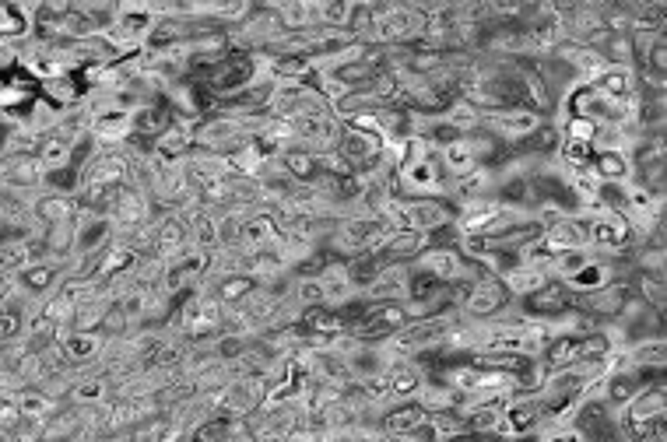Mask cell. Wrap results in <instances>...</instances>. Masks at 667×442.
Returning a JSON list of instances; mask_svg holds the SVG:
<instances>
[{"label": "cell", "mask_w": 667, "mask_h": 442, "mask_svg": "<svg viewBox=\"0 0 667 442\" xmlns=\"http://www.w3.org/2000/svg\"><path fill=\"white\" fill-rule=\"evenodd\" d=\"M404 327H408V313H404L401 302H366L348 327V334L359 344H383Z\"/></svg>", "instance_id": "obj_1"}, {"label": "cell", "mask_w": 667, "mask_h": 442, "mask_svg": "<svg viewBox=\"0 0 667 442\" xmlns=\"http://www.w3.org/2000/svg\"><path fill=\"white\" fill-rule=\"evenodd\" d=\"M545 123V116H538L534 109L517 106V109H495V113H481V130L492 137L499 148L513 151Z\"/></svg>", "instance_id": "obj_2"}, {"label": "cell", "mask_w": 667, "mask_h": 442, "mask_svg": "<svg viewBox=\"0 0 667 442\" xmlns=\"http://www.w3.org/2000/svg\"><path fill=\"white\" fill-rule=\"evenodd\" d=\"M246 141H253V137L246 134L243 123L232 120V116H222V113L204 116L194 130V148L215 151V155H232V151L243 148Z\"/></svg>", "instance_id": "obj_3"}, {"label": "cell", "mask_w": 667, "mask_h": 442, "mask_svg": "<svg viewBox=\"0 0 667 442\" xmlns=\"http://www.w3.org/2000/svg\"><path fill=\"white\" fill-rule=\"evenodd\" d=\"M397 183H401V197H443L446 200V176L439 169L436 155L422 158V162H408L397 169Z\"/></svg>", "instance_id": "obj_4"}, {"label": "cell", "mask_w": 667, "mask_h": 442, "mask_svg": "<svg viewBox=\"0 0 667 442\" xmlns=\"http://www.w3.org/2000/svg\"><path fill=\"white\" fill-rule=\"evenodd\" d=\"M411 267H415V271H425L429 278H436L439 285H457V281H464L474 274V264H467V260L460 257L457 246H429Z\"/></svg>", "instance_id": "obj_5"}, {"label": "cell", "mask_w": 667, "mask_h": 442, "mask_svg": "<svg viewBox=\"0 0 667 442\" xmlns=\"http://www.w3.org/2000/svg\"><path fill=\"white\" fill-rule=\"evenodd\" d=\"M113 243V221L78 207L74 214V257H95Z\"/></svg>", "instance_id": "obj_6"}, {"label": "cell", "mask_w": 667, "mask_h": 442, "mask_svg": "<svg viewBox=\"0 0 667 442\" xmlns=\"http://www.w3.org/2000/svg\"><path fill=\"white\" fill-rule=\"evenodd\" d=\"M338 155L352 165V172L366 176V172H373L376 165L383 162V141L380 137H373V134H362V130L341 127Z\"/></svg>", "instance_id": "obj_7"}, {"label": "cell", "mask_w": 667, "mask_h": 442, "mask_svg": "<svg viewBox=\"0 0 667 442\" xmlns=\"http://www.w3.org/2000/svg\"><path fill=\"white\" fill-rule=\"evenodd\" d=\"M64 274H67V264H57V260H32L29 267H22V271L15 274V281L22 285V292L29 295V299L43 302L57 292Z\"/></svg>", "instance_id": "obj_8"}, {"label": "cell", "mask_w": 667, "mask_h": 442, "mask_svg": "<svg viewBox=\"0 0 667 442\" xmlns=\"http://www.w3.org/2000/svg\"><path fill=\"white\" fill-rule=\"evenodd\" d=\"M625 299H629V285H625V281H611V285H604L601 292L573 295V306L580 309V313H587L590 320L611 323V320H618V309H622Z\"/></svg>", "instance_id": "obj_9"}, {"label": "cell", "mask_w": 667, "mask_h": 442, "mask_svg": "<svg viewBox=\"0 0 667 442\" xmlns=\"http://www.w3.org/2000/svg\"><path fill=\"white\" fill-rule=\"evenodd\" d=\"M0 183L11 186V190L22 193H43L46 186V172L39 165L36 155H22V158H0Z\"/></svg>", "instance_id": "obj_10"}, {"label": "cell", "mask_w": 667, "mask_h": 442, "mask_svg": "<svg viewBox=\"0 0 667 442\" xmlns=\"http://www.w3.org/2000/svg\"><path fill=\"white\" fill-rule=\"evenodd\" d=\"M411 264H383V271L359 292L362 302H404L408 299Z\"/></svg>", "instance_id": "obj_11"}, {"label": "cell", "mask_w": 667, "mask_h": 442, "mask_svg": "<svg viewBox=\"0 0 667 442\" xmlns=\"http://www.w3.org/2000/svg\"><path fill=\"white\" fill-rule=\"evenodd\" d=\"M520 306H524V313L531 316V320H559L566 309H573V292H569L562 281H548L545 288H538V292L520 302Z\"/></svg>", "instance_id": "obj_12"}, {"label": "cell", "mask_w": 667, "mask_h": 442, "mask_svg": "<svg viewBox=\"0 0 667 442\" xmlns=\"http://www.w3.org/2000/svg\"><path fill=\"white\" fill-rule=\"evenodd\" d=\"M130 137H134V120H130V113L113 109V113H102L92 120V144L99 151H120Z\"/></svg>", "instance_id": "obj_13"}, {"label": "cell", "mask_w": 667, "mask_h": 442, "mask_svg": "<svg viewBox=\"0 0 667 442\" xmlns=\"http://www.w3.org/2000/svg\"><path fill=\"white\" fill-rule=\"evenodd\" d=\"M541 243L548 253H566V250H587V218L583 214H566L562 221L548 225L541 232Z\"/></svg>", "instance_id": "obj_14"}, {"label": "cell", "mask_w": 667, "mask_h": 442, "mask_svg": "<svg viewBox=\"0 0 667 442\" xmlns=\"http://www.w3.org/2000/svg\"><path fill=\"white\" fill-rule=\"evenodd\" d=\"M316 278H320V285H323V306L345 309V306H352V302L359 299V288H355L352 278H348L345 260H330V264L323 267Z\"/></svg>", "instance_id": "obj_15"}, {"label": "cell", "mask_w": 667, "mask_h": 442, "mask_svg": "<svg viewBox=\"0 0 667 442\" xmlns=\"http://www.w3.org/2000/svg\"><path fill=\"white\" fill-rule=\"evenodd\" d=\"M74 214H78V197H71V193L43 190V193H36V200H32V218H36L43 229L74 221Z\"/></svg>", "instance_id": "obj_16"}, {"label": "cell", "mask_w": 667, "mask_h": 442, "mask_svg": "<svg viewBox=\"0 0 667 442\" xmlns=\"http://www.w3.org/2000/svg\"><path fill=\"white\" fill-rule=\"evenodd\" d=\"M432 246V236H422V232H411V229H397L387 236L380 250L383 264H415L425 250Z\"/></svg>", "instance_id": "obj_17"}, {"label": "cell", "mask_w": 667, "mask_h": 442, "mask_svg": "<svg viewBox=\"0 0 667 442\" xmlns=\"http://www.w3.org/2000/svg\"><path fill=\"white\" fill-rule=\"evenodd\" d=\"M625 355H629L632 369L639 372V376H664L667 369V341L664 337H643V341H632L629 348H625Z\"/></svg>", "instance_id": "obj_18"}, {"label": "cell", "mask_w": 667, "mask_h": 442, "mask_svg": "<svg viewBox=\"0 0 667 442\" xmlns=\"http://www.w3.org/2000/svg\"><path fill=\"white\" fill-rule=\"evenodd\" d=\"M60 348H64L71 369H88V365L102 355V348H106V337H102L99 330H88V334L71 330V334L60 337Z\"/></svg>", "instance_id": "obj_19"}, {"label": "cell", "mask_w": 667, "mask_h": 442, "mask_svg": "<svg viewBox=\"0 0 667 442\" xmlns=\"http://www.w3.org/2000/svg\"><path fill=\"white\" fill-rule=\"evenodd\" d=\"M425 421H429V414H425L415 400H397V404H390L387 411L380 414V428L387 435H394V439L411 435L415 428H422Z\"/></svg>", "instance_id": "obj_20"}, {"label": "cell", "mask_w": 667, "mask_h": 442, "mask_svg": "<svg viewBox=\"0 0 667 442\" xmlns=\"http://www.w3.org/2000/svg\"><path fill=\"white\" fill-rule=\"evenodd\" d=\"M190 151H194V130L183 127V123H169V130L151 141V155H158L169 165H180Z\"/></svg>", "instance_id": "obj_21"}, {"label": "cell", "mask_w": 667, "mask_h": 442, "mask_svg": "<svg viewBox=\"0 0 667 442\" xmlns=\"http://www.w3.org/2000/svg\"><path fill=\"white\" fill-rule=\"evenodd\" d=\"M278 8L281 32H309L320 25V0H281L274 4Z\"/></svg>", "instance_id": "obj_22"}, {"label": "cell", "mask_w": 667, "mask_h": 442, "mask_svg": "<svg viewBox=\"0 0 667 442\" xmlns=\"http://www.w3.org/2000/svg\"><path fill=\"white\" fill-rule=\"evenodd\" d=\"M611 281H618L615 264L604 257H590V264L583 267V271H576L569 281H562V285H566L573 295H590V292H601V288L611 285Z\"/></svg>", "instance_id": "obj_23"}, {"label": "cell", "mask_w": 667, "mask_h": 442, "mask_svg": "<svg viewBox=\"0 0 667 442\" xmlns=\"http://www.w3.org/2000/svg\"><path fill=\"white\" fill-rule=\"evenodd\" d=\"M78 372V369H74ZM113 400V390H109V379L106 376H92V372H78L71 383V393H67V404L74 407H99Z\"/></svg>", "instance_id": "obj_24"}, {"label": "cell", "mask_w": 667, "mask_h": 442, "mask_svg": "<svg viewBox=\"0 0 667 442\" xmlns=\"http://www.w3.org/2000/svg\"><path fill=\"white\" fill-rule=\"evenodd\" d=\"M548 274L545 271H534V267H524V264H513L510 271L499 278V285H503V292L510 295L513 302H524V299H531L538 288H545L548 285Z\"/></svg>", "instance_id": "obj_25"}, {"label": "cell", "mask_w": 667, "mask_h": 442, "mask_svg": "<svg viewBox=\"0 0 667 442\" xmlns=\"http://www.w3.org/2000/svg\"><path fill=\"white\" fill-rule=\"evenodd\" d=\"M383 376H387V386H390V397H394V404H397V400H411L418 393V386L429 379L418 362H390Z\"/></svg>", "instance_id": "obj_26"}, {"label": "cell", "mask_w": 667, "mask_h": 442, "mask_svg": "<svg viewBox=\"0 0 667 442\" xmlns=\"http://www.w3.org/2000/svg\"><path fill=\"white\" fill-rule=\"evenodd\" d=\"M39 95H43L46 102H53L57 109H74L85 99V85H81L78 74H57V78L39 85Z\"/></svg>", "instance_id": "obj_27"}, {"label": "cell", "mask_w": 667, "mask_h": 442, "mask_svg": "<svg viewBox=\"0 0 667 442\" xmlns=\"http://www.w3.org/2000/svg\"><path fill=\"white\" fill-rule=\"evenodd\" d=\"M130 120H134V137H141V141L151 144L158 134L169 130V123H173V109L165 106V102H148V106H141L137 113H130Z\"/></svg>", "instance_id": "obj_28"}, {"label": "cell", "mask_w": 667, "mask_h": 442, "mask_svg": "<svg viewBox=\"0 0 667 442\" xmlns=\"http://www.w3.org/2000/svg\"><path fill=\"white\" fill-rule=\"evenodd\" d=\"M646 379L639 376V372H608L604 376V390H601V400L611 407V411H622L625 404H629L632 397L639 393V386H643Z\"/></svg>", "instance_id": "obj_29"}, {"label": "cell", "mask_w": 667, "mask_h": 442, "mask_svg": "<svg viewBox=\"0 0 667 442\" xmlns=\"http://www.w3.org/2000/svg\"><path fill=\"white\" fill-rule=\"evenodd\" d=\"M411 400H415V404L422 407L425 414H443V411H457V407H460L457 393H453L446 383H439V379H432V376L425 379L422 386H418V393Z\"/></svg>", "instance_id": "obj_30"}, {"label": "cell", "mask_w": 667, "mask_h": 442, "mask_svg": "<svg viewBox=\"0 0 667 442\" xmlns=\"http://www.w3.org/2000/svg\"><path fill=\"white\" fill-rule=\"evenodd\" d=\"M590 169H594V176L601 179L604 186H622L632 179V165L625 151H597Z\"/></svg>", "instance_id": "obj_31"}, {"label": "cell", "mask_w": 667, "mask_h": 442, "mask_svg": "<svg viewBox=\"0 0 667 442\" xmlns=\"http://www.w3.org/2000/svg\"><path fill=\"white\" fill-rule=\"evenodd\" d=\"M436 162H439V169H443L446 183H453V179H460V176H467V172L478 169V162H474V155H471V148H467L464 137L453 141V144H446V148H439Z\"/></svg>", "instance_id": "obj_32"}, {"label": "cell", "mask_w": 667, "mask_h": 442, "mask_svg": "<svg viewBox=\"0 0 667 442\" xmlns=\"http://www.w3.org/2000/svg\"><path fill=\"white\" fill-rule=\"evenodd\" d=\"M594 88L611 102H625L629 95H636V71L632 67H604V74L594 81Z\"/></svg>", "instance_id": "obj_33"}, {"label": "cell", "mask_w": 667, "mask_h": 442, "mask_svg": "<svg viewBox=\"0 0 667 442\" xmlns=\"http://www.w3.org/2000/svg\"><path fill=\"white\" fill-rule=\"evenodd\" d=\"M625 285H629V292L636 295V299H643L650 309H657V313H664L667 309V278L636 271L629 281H625Z\"/></svg>", "instance_id": "obj_34"}, {"label": "cell", "mask_w": 667, "mask_h": 442, "mask_svg": "<svg viewBox=\"0 0 667 442\" xmlns=\"http://www.w3.org/2000/svg\"><path fill=\"white\" fill-rule=\"evenodd\" d=\"M60 116H64V109H57L53 102H46L43 95H36V99H32V106H29V113H25V127L46 141V137L57 134Z\"/></svg>", "instance_id": "obj_35"}, {"label": "cell", "mask_w": 667, "mask_h": 442, "mask_svg": "<svg viewBox=\"0 0 667 442\" xmlns=\"http://www.w3.org/2000/svg\"><path fill=\"white\" fill-rule=\"evenodd\" d=\"M36 158H39V165H43L46 176H57V172L74 169V148L67 141H60V137H46V141L39 144Z\"/></svg>", "instance_id": "obj_36"}, {"label": "cell", "mask_w": 667, "mask_h": 442, "mask_svg": "<svg viewBox=\"0 0 667 442\" xmlns=\"http://www.w3.org/2000/svg\"><path fill=\"white\" fill-rule=\"evenodd\" d=\"M225 158H229L232 176L257 179V176H260V169H264V162H267V158H274V155H267V151L260 148L257 141H246L243 148H236V151H232V155H225Z\"/></svg>", "instance_id": "obj_37"}, {"label": "cell", "mask_w": 667, "mask_h": 442, "mask_svg": "<svg viewBox=\"0 0 667 442\" xmlns=\"http://www.w3.org/2000/svg\"><path fill=\"white\" fill-rule=\"evenodd\" d=\"M278 158H281V165H285V172H288V176H292L299 186H309L316 176H320V165H316L313 151H306V148H288V151H281Z\"/></svg>", "instance_id": "obj_38"}, {"label": "cell", "mask_w": 667, "mask_h": 442, "mask_svg": "<svg viewBox=\"0 0 667 442\" xmlns=\"http://www.w3.org/2000/svg\"><path fill=\"white\" fill-rule=\"evenodd\" d=\"M15 404H18V414H22V418H32V421H46L60 407L57 400L46 397L39 386H22L18 397H15Z\"/></svg>", "instance_id": "obj_39"}, {"label": "cell", "mask_w": 667, "mask_h": 442, "mask_svg": "<svg viewBox=\"0 0 667 442\" xmlns=\"http://www.w3.org/2000/svg\"><path fill=\"white\" fill-rule=\"evenodd\" d=\"M443 120L450 123L460 137H467L474 134V130H481V109L471 106L467 99H453L450 106L443 109Z\"/></svg>", "instance_id": "obj_40"}, {"label": "cell", "mask_w": 667, "mask_h": 442, "mask_svg": "<svg viewBox=\"0 0 667 442\" xmlns=\"http://www.w3.org/2000/svg\"><path fill=\"white\" fill-rule=\"evenodd\" d=\"M109 306H113L109 299H88V302H81V306H74L71 330H81V334L99 330L102 320H106V313H109Z\"/></svg>", "instance_id": "obj_41"}, {"label": "cell", "mask_w": 667, "mask_h": 442, "mask_svg": "<svg viewBox=\"0 0 667 442\" xmlns=\"http://www.w3.org/2000/svg\"><path fill=\"white\" fill-rule=\"evenodd\" d=\"M288 299H292L299 309L323 306V285H320V278H302V274H292V285H288Z\"/></svg>", "instance_id": "obj_42"}, {"label": "cell", "mask_w": 667, "mask_h": 442, "mask_svg": "<svg viewBox=\"0 0 667 442\" xmlns=\"http://www.w3.org/2000/svg\"><path fill=\"white\" fill-rule=\"evenodd\" d=\"M345 271H348V278H352V285L362 292V288L373 285V278L383 271V260L376 257V253H359V257L345 260Z\"/></svg>", "instance_id": "obj_43"}, {"label": "cell", "mask_w": 667, "mask_h": 442, "mask_svg": "<svg viewBox=\"0 0 667 442\" xmlns=\"http://www.w3.org/2000/svg\"><path fill=\"white\" fill-rule=\"evenodd\" d=\"M309 85H313L316 92H320L323 99H327L330 109H334L338 102H345L348 95H352V88H348L345 81L338 78V74H327V71H316L313 78H309Z\"/></svg>", "instance_id": "obj_44"}, {"label": "cell", "mask_w": 667, "mask_h": 442, "mask_svg": "<svg viewBox=\"0 0 667 442\" xmlns=\"http://www.w3.org/2000/svg\"><path fill=\"white\" fill-rule=\"evenodd\" d=\"M0 36H11V39L32 36L29 18L22 15V8H18V4H0Z\"/></svg>", "instance_id": "obj_45"}, {"label": "cell", "mask_w": 667, "mask_h": 442, "mask_svg": "<svg viewBox=\"0 0 667 442\" xmlns=\"http://www.w3.org/2000/svg\"><path fill=\"white\" fill-rule=\"evenodd\" d=\"M348 15H352V0H320V25L323 29H348Z\"/></svg>", "instance_id": "obj_46"}, {"label": "cell", "mask_w": 667, "mask_h": 442, "mask_svg": "<svg viewBox=\"0 0 667 442\" xmlns=\"http://www.w3.org/2000/svg\"><path fill=\"white\" fill-rule=\"evenodd\" d=\"M18 64H22V39L0 36V78L15 74Z\"/></svg>", "instance_id": "obj_47"}, {"label": "cell", "mask_w": 667, "mask_h": 442, "mask_svg": "<svg viewBox=\"0 0 667 442\" xmlns=\"http://www.w3.org/2000/svg\"><path fill=\"white\" fill-rule=\"evenodd\" d=\"M25 334V316L11 313V309H0V344H11Z\"/></svg>", "instance_id": "obj_48"}, {"label": "cell", "mask_w": 667, "mask_h": 442, "mask_svg": "<svg viewBox=\"0 0 667 442\" xmlns=\"http://www.w3.org/2000/svg\"><path fill=\"white\" fill-rule=\"evenodd\" d=\"M127 330H134V327H130L127 313H123V309L113 302V306H109V313H106V320H102L99 334H102V337H123Z\"/></svg>", "instance_id": "obj_49"}, {"label": "cell", "mask_w": 667, "mask_h": 442, "mask_svg": "<svg viewBox=\"0 0 667 442\" xmlns=\"http://www.w3.org/2000/svg\"><path fill=\"white\" fill-rule=\"evenodd\" d=\"M534 442H587V435H583L576 425H566V428H555V432L541 435V439H534Z\"/></svg>", "instance_id": "obj_50"}, {"label": "cell", "mask_w": 667, "mask_h": 442, "mask_svg": "<svg viewBox=\"0 0 667 442\" xmlns=\"http://www.w3.org/2000/svg\"><path fill=\"white\" fill-rule=\"evenodd\" d=\"M355 442H397V439L383 432V428H355Z\"/></svg>", "instance_id": "obj_51"}, {"label": "cell", "mask_w": 667, "mask_h": 442, "mask_svg": "<svg viewBox=\"0 0 667 442\" xmlns=\"http://www.w3.org/2000/svg\"><path fill=\"white\" fill-rule=\"evenodd\" d=\"M285 442H316V435L309 432V428H299V432L285 435Z\"/></svg>", "instance_id": "obj_52"}, {"label": "cell", "mask_w": 667, "mask_h": 442, "mask_svg": "<svg viewBox=\"0 0 667 442\" xmlns=\"http://www.w3.org/2000/svg\"><path fill=\"white\" fill-rule=\"evenodd\" d=\"M457 442H485V439H478V435H464V439H457Z\"/></svg>", "instance_id": "obj_53"}]
</instances>
